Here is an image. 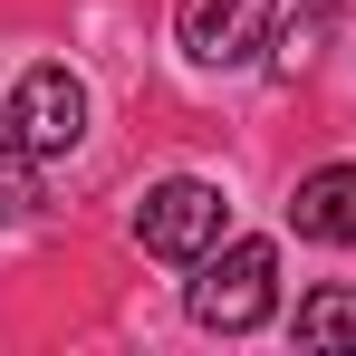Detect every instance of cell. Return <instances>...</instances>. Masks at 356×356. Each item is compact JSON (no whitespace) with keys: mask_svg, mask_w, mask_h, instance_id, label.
<instances>
[{"mask_svg":"<svg viewBox=\"0 0 356 356\" xmlns=\"http://www.w3.org/2000/svg\"><path fill=\"white\" fill-rule=\"evenodd\" d=\"M289 232L318 241V250H347V241H356V164H318V174H298Z\"/></svg>","mask_w":356,"mask_h":356,"instance_id":"cell-5","label":"cell"},{"mask_svg":"<svg viewBox=\"0 0 356 356\" xmlns=\"http://www.w3.org/2000/svg\"><path fill=\"white\" fill-rule=\"evenodd\" d=\"M289 337H298L308 356H347V347H356V289H347V280L308 289V298H298V318H289Z\"/></svg>","mask_w":356,"mask_h":356,"instance_id":"cell-6","label":"cell"},{"mask_svg":"<svg viewBox=\"0 0 356 356\" xmlns=\"http://www.w3.org/2000/svg\"><path fill=\"white\" fill-rule=\"evenodd\" d=\"M10 135H19V154L29 164H67L77 145H87V87H77V67L58 58H39V67H19V87H10Z\"/></svg>","mask_w":356,"mask_h":356,"instance_id":"cell-2","label":"cell"},{"mask_svg":"<svg viewBox=\"0 0 356 356\" xmlns=\"http://www.w3.org/2000/svg\"><path fill=\"white\" fill-rule=\"evenodd\" d=\"M29 212H39V164H29V154H19V135L0 125V232H10V222H29Z\"/></svg>","mask_w":356,"mask_h":356,"instance_id":"cell-7","label":"cell"},{"mask_svg":"<svg viewBox=\"0 0 356 356\" xmlns=\"http://www.w3.org/2000/svg\"><path fill=\"white\" fill-rule=\"evenodd\" d=\"M135 241H145L154 260H202V250L222 241V183H202V174L145 183V202H135Z\"/></svg>","mask_w":356,"mask_h":356,"instance_id":"cell-3","label":"cell"},{"mask_svg":"<svg viewBox=\"0 0 356 356\" xmlns=\"http://www.w3.org/2000/svg\"><path fill=\"white\" fill-rule=\"evenodd\" d=\"M270 29H280V0H183L174 10V39L193 67H260Z\"/></svg>","mask_w":356,"mask_h":356,"instance_id":"cell-4","label":"cell"},{"mask_svg":"<svg viewBox=\"0 0 356 356\" xmlns=\"http://www.w3.org/2000/svg\"><path fill=\"white\" fill-rule=\"evenodd\" d=\"M193 327H212V337H250L270 308H280V250L270 241H212L202 260H193Z\"/></svg>","mask_w":356,"mask_h":356,"instance_id":"cell-1","label":"cell"}]
</instances>
